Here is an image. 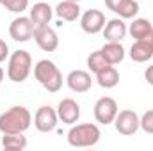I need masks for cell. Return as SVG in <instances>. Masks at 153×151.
Instances as JSON below:
<instances>
[{"instance_id":"277c9868","label":"cell","mask_w":153,"mask_h":151,"mask_svg":"<svg viewBox=\"0 0 153 151\" xmlns=\"http://www.w3.org/2000/svg\"><path fill=\"white\" fill-rule=\"evenodd\" d=\"M32 70V57L27 50H16L11 53L7 62V76L11 82L22 84L25 82Z\"/></svg>"},{"instance_id":"30bf717a","label":"cell","mask_w":153,"mask_h":151,"mask_svg":"<svg viewBox=\"0 0 153 151\" xmlns=\"http://www.w3.org/2000/svg\"><path fill=\"white\" fill-rule=\"evenodd\" d=\"M153 57V32L143 39H135L130 48V59L135 62H148Z\"/></svg>"},{"instance_id":"83f0119b","label":"cell","mask_w":153,"mask_h":151,"mask_svg":"<svg viewBox=\"0 0 153 151\" xmlns=\"http://www.w3.org/2000/svg\"><path fill=\"white\" fill-rule=\"evenodd\" d=\"M2 80H4V70L0 68V84H2Z\"/></svg>"},{"instance_id":"cb8c5ba5","label":"cell","mask_w":153,"mask_h":151,"mask_svg":"<svg viewBox=\"0 0 153 151\" xmlns=\"http://www.w3.org/2000/svg\"><path fill=\"white\" fill-rule=\"evenodd\" d=\"M141 128L146 133L153 135V110H148V112L143 114V117H141Z\"/></svg>"},{"instance_id":"484cf974","label":"cell","mask_w":153,"mask_h":151,"mask_svg":"<svg viewBox=\"0 0 153 151\" xmlns=\"http://www.w3.org/2000/svg\"><path fill=\"white\" fill-rule=\"evenodd\" d=\"M144 78H146V82H148L150 85H153V64L146 68V71H144Z\"/></svg>"},{"instance_id":"3957f363","label":"cell","mask_w":153,"mask_h":151,"mask_svg":"<svg viewBox=\"0 0 153 151\" xmlns=\"http://www.w3.org/2000/svg\"><path fill=\"white\" fill-rule=\"evenodd\" d=\"M100 137H102V132L93 123L73 124L71 130L68 132V144L73 148H91L98 144Z\"/></svg>"},{"instance_id":"d4e9b609","label":"cell","mask_w":153,"mask_h":151,"mask_svg":"<svg viewBox=\"0 0 153 151\" xmlns=\"http://www.w3.org/2000/svg\"><path fill=\"white\" fill-rule=\"evenodd\" d=\"M9 57V46L4 39H0V62H4Z\"/></svg>"},{"instance_id":"9a60e30c","label":"cell","mask_w":153,"mask_h":151,"mask_svg":"<svg viewBox=\"0 0 153 151\" xmlns=\"http://www.w3.org/2000/svg\"><path fill=\"white\" fill-rule=\"evenodd\" d=\"M128 32V27L126 23L123 21V18H114V20H109L103 27V38L107 41H117L121 43V39H125Z\"/></svg>"},{"instance_id":"d6986e66","label":"cell","mask_w":153,"mask_h":151,"mask_svg":"<svg viewBox=\"0 0 153 151\" xmlns=\"http://www.w3.org/2000/svg\"><path fill=\"white\" fill-rule=\"evenodd\" d=\"M96 82L103 89H112V87H116L119 84V73H117V70L114 66H107L105 70L96 73Z\"/></svg>"},{"instance_id":"9c48e42d","label":"cell","mask_w":153,"mask_h":151,"mask_svg":"<svg viewBox=\"0 0 153 151\" xmlns=\"http://www.w3.org/2000/svg\"><path fill=\"white\" fill-rule=\"evenodd\" d=\"M107 20H105V14L98 9H87L82 18H80V27L85 34H98L103 30Z\"/></svg>"},{"instance_id":"ac0fdd59","label":"cell","mask_w":153,"mask_h":151,"mask_svg":"<svg viewBox=\"0 0 153 151\" xmlns=\"http://www.w3.org/2000/svg\"><path fill=\"white\" fill-rule=\"evenodd\" d=\"M128 32H130V36L134 39H143L153 32V25L152 21L146 20V18H134V21L128 27Z\"/></svg>"},{"instance_id":"2e32d148","label":"cell","mask_w":153,"mask_h":151,"mask_svg":"<svg viewBox=\"0 0 153 151\" xmlns=\"http://www.w3.org/2000/svg\"><path fill=\"white\" fill-rule=\"evenodd\" d=\"M100 52H102V55L105 57V61L109 62V64H119L123 59H125V48H123V44L121 43H117V41H107V44H103L102 48H100Z\"/></svg>"},{"instance_id":"603a6c76","label":"cell","mask_w":153,"mask_h":151,"mask_svg":"<svg viewBox=\"0 0 153 151\" xmlns=\"http://www.w3.org/2000/svg\"><path fill=\"white\" fill-rule=\"evenodd\" d=\"M0 5L5 7L11 13L22 14L27 7H29V0H0Z\"/></svg>"},{"instance_id":"52a82bcc","label":"cell","mask_w":153,"mask_h":151,"mask_svg":"<svg viewBox=\"0 0 153 151\" xmlns=\"http://www.w3.org/2000/svg\"><path fill=\"white\" fill-rule=\"evenodd\" d=\"M117 112H119L117 103H116L114 98H111V96H103V98H100V100L94 103V117H96V121L102 123V124H111V123H114Z\"/></svg>"},{"instance_id":"f1b7e54d","label":"cell","mask_w":153,"mask_h":151,"mask_svg":"<svg viewBox=\"0 0 153 151\" xmlns=\"http://www.w3.org/2000/svg\"><path fill=\"white\" fill-rule=\"evenodd\" d=\"M70 2H80V0H70Z\"/></svg>"},{"instance_id":"4fadbf2b","label":"cell","mask_w":153,"mask_h":151,"mask_svg":"<svg viewBox=\"0 0 153 151\" xmlns=\"http://www.w3.org/2000/svg\"><path fill=\"white\" fill-rule=\"evenodd\" d=\"M66 84L73 93H87L93 85V78L84 70H75L66 76Z\"/></svg>"},{"instance_id":"7a4b0ae2","label":"cell","mask_w":153,"mask_h":151,"mask_svg":"<svg viewBox=\"0 0 153 151\" xmlns=\"http://www.w3.org/2000/svg\"><path fill=\"white\" fill-rule=\"evenodd\" d=\"M34 76L48 93H59L62 87V73L55 66V62L48 59H41L34 66Z\"/></svg>"},{"instance_id":"8fae6325","label":"cell","mask_w":153,"mask_h":151,"mask_svg":"<svg viewBox=\"0 0 153 151\" xmlns=\"http://www.w3.org/2000/svg\"><path fill=\"white\" fill-rule=\"evenodd\" d=\"M34 41L38 43V46L43 52H55L59 46V38L57 32L53 29H50L48 25L45 27H36L34 29Z\"/></svg>"},{"instance_id":"4316f807","label":"cell","mask_w":153,"mask_h":151,"mask_svg":"<svg viewBox=\"0 0 153 151\" xmlns=\"http://www.w3.org/2000/svg\"><path fill=\"white\" fill-rule=\"evenodd\" d=\"M121 2H123V0H105V5H107V9H111V11L114 13Z\"/></svg>"},{"instance_id":"ba28073f","label":"cell","mask_w":153,"mask_h":151,"mask_svg":"<svg viewBox=\"0 0 153 151\" xmlns=\"http://www.w3.org/2000/svg\"><path fill=\"white\" fill-rule=\"evenodd\" d=\"M114 126L121 135H134L141 128V117L134 110H121L116 115Z\"/></svg>"},{"instance_id":"5bb4252c","label":"cell","mask_w":153,"mask_h":151,"mask_svg":"<svg viewBox=\"0 0 153 151\" xmlns=\"http://www.w3.org/2000/svg\"><path fill=\"white\" fill-rule=\"evenodd\" d=\"M52 16H53V11H52V7L46 4V2H38V4H34V7H30V21H32V25H34V29L36 27H45V25H48L50 23V20H52Z\"/></svg>"},{"instance_id":"e0dca14e","label":"cell","mask_w":153,"mask_h":151,"mask_svg":"<svg viewBox=\"0 0 153 151\" xmlns=\"http://www.w3.org/2000/svg\"><path fill=\"white\" fill-rule=\"evenodd\" d=\"M55 14L64 20V21H75L80 16V5L78 2H70V0H62L57 4L55 7Z\"/></svg>"},{"instance_id":"8992f818","label":"cell","mask_w":153,"mask_h":151,"mask_svg":"<svg viewBox=\"0 0 153 151\" xmlns=\"http://www.w3.org/2000/svg\"><path fill=\"white\" fill-rule=\"evenodd\" d=\"M9 36L18 43H27L34 38V25L29 16H18L9 25Z\"/></svg>"},{"instance_id":"ffe728a7","label":"cell","mask_w":153,"mask_h":151,"mask_svg":"<svg viewBox=\"0 0 153 151\" xmlns=\"http://www.w3.org/2000/svg\"><path fill=\"white\" fill-rule=\"evenodd\" d=\"M2 146L9 151H22L27 148V137L23 133H4Z\"/></svg>"},{"instance_id":"7c38bea8","label":"cell","mask_w":153,"mask_h":151,"mask_svg":"<svg viewBox=\"0 0 153 151\" xmlns=\"http://www.w3.org/2000/svg\"><path fill=\"white\" fill-rule=\"evenodd\" d=\"M57 115L66 124H75L80 119V105L71 98H64L57 105Z\"/></svg>"},{"instance_id":"6da1fadb","label":"cell","mask_w":153,"mask_h":151,"mask_svg":"<svg viewBox=\"0 0 153 151\" xmlns=\"http://www.w3.org/2000/svg\"><path fill=\"white\" fill-rule=\"evenodd\" d=\"M32 115L27 107L14 105L0 114V132L2 133H25L30 128Z\"/></svg>"},{"instance_id":"44dd1931","label":"cell","mask_w":153,"mask_h":151,"mask_svg":"<svg viewBox=\"0 0 153 151\" xmlns=\"http://www.w3.org/2000/svg\"><path fill=\"white\" fill-rule=\"evenodd\" d=\"M114 13L123 20H132L139 13V4H137V0H123Z\"/></svg>"},{"instance_id":"7402d4cb","label":"cell","mask_w":153,"mask_h":151,"mask_svg":"<svg viewBox=\"0 0 153 151\" xmlns=\"http://www.w3.org/2000/svg\"><path fill=\"white\" fill-rule=\"evenodd\" d=\"M107 66H112V64H109L107 61H105V57L102 55V52L98 50V52H93L89 57H87V68H89V71L91 73H100L102 70H105Z\"/></svg>"},{"instance_id":"5b68a950","label":"cell","mask_w":153,"mask_h":151,"mask_svg":"<svg viewBox=\"0 0 153 151\" xmlns=\"http://www.w3.org/2000/svg\"><path fill=\"white\" fill-rule=\"evenodd\" d=\"M57 121H59L57 110L52 109L50 105L39 107L38 110H36V114H34V126H36V130L41 132V133L53 132L55 126H57Z\"/></svg>"}]
</instances>
